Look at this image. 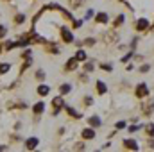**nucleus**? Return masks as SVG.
I'll return each instance as SVG.
<instances>
[{
	"label": "nucleus",
	"instance_id": "nucleus-1",
	"mask_svg": "<svg viewBox=\"0 0 154 152\" xmlns=\"http://www.w3.org/2000/svg\"><path fill=\"white\" fill-rule=\"evenodd\" d=\"M52 106H54V111H52V114L56 116V114L61 111V108L65 106V100H63V97H56V99L52 100Z\"/></svg>",
	"mask_w": 154,
	"mask_h": 152
},
{
	"label": "nucleus",
	"instance_id": "nucleus-2",
	"mask_svg": "<svg viewBox=\"0 0 154 152\" xmlns=\"http://www.w3.org/2000/svg\"><path fill=\"white\" fill-rule=\"evenodd\" d=\"M59 32H61V39H63L65 43H72V41H74V34H72L66 27H61Z\"/></svg>",
	"mask_w": 154,
	"mask_h": 152
},
{
	"label": "nucleus",
	"instance_id": "nucleus-3",
	"mask_svg": "<svg viewBox=\"0 0 154 152\" xmlns=\"http://www.w3.org/2000/svg\"><path fill=\"white\" fill-rule=\"evenodd\" d=\"M147 93H149V88H147V84H138V88H136V97L138 99H143V97H147Z\"/></svg>",
	"mask_w": 154,
	"mask_h": 152
},
{
	"label": "nucleus",
	"instance_id": "nucleus-4",
	"mask_svg": "<svg viewBox=\"0 0 154 152\" xmlns=\"http://www.w3.org/2000/svg\"><path fill=\"white\" fill-rule=\"evenodd\" d=\"M38 143H39V140H38V138H34V136H32V138H29V140L25 141V149L32 150V149H36V147H38Z\"/></svg>",
	"mask_w": 154,
	"mask_h": 152
},
{
	"label": "nucleus",
	"instance_id": "nucleus-5",
	"mask_svg": "<svg viewBox=\"0 0 154 152\" xmlns=\"http://www.w3.org/2000/svg\"><path fill=\"white\" fill-rule=\"evenodd\" d=\"M152 109H154V100H145V104H143V113H145V116L152 114Z\"/></svg>",
	"mask_w": 154,
	"mask_h": 152
},
{
	"label": "nucleus",
	"instance_id": "nucleus-6",
	"mask_svg": "<svg viewBox=\"0 0 154 152\" xmlns=\"http://www.w3.org/2000/svg\"><path fill=\"white\" fill-rule=\"evenodd\" d=\"M43 111H45V102H38V104L32 106V113L34 114H41Z\"/></svg>",
	"mask_w": 154,
	"mask_h": 152
},
{
	"label": "nucleus",
	"instance_id": "nucleus-7",
	"mask_svg": "<svg viewBox=\"0 0 154 152\" xmlns=\"http://www.w3.org/2000/svg\"><path fill=\"white\" fill-rule=\"evenodd\" d=\"M136 29H138V31H147V29H149V22H147L145 18L138 20V23H136Z\"/></svg>",
	"mask_w": 154,
	"mask_h": 152
},
{
	"label": "nucleus",
	"instance_id": "nucleus-8",
	"mask_svg": "<svg viewBox=\"0 0 154 152\" xmlns=\"http://www.w3.org/2000/svg\"><path fill=\"white\" fill-rule=\"evenodd\" d=\"M82 138H84V140H91V138H95V131L90 129V127H86V129L82 131Z\"/></svg>",
	"mask_w": 154,
	"mask_h": 152
},
{
	"label": "nucleus",
	"instance_id": "nucleus-9",
	"mask_svg": "<svg viewBox=\"0 0 154 152\" xmlns=\"http://www.w3.org/2000/svg\"><path fill=\"white\" fill-rule=\"evenodd\" d=\"M48 91H50V88H48L47 84H39L38 86V95H41V97H47Z\"/></svg>",
	"mask_w": 154,
	"mask_h": 152
},
{
	"label": "nucleus",
	"instance_id": "nucleus-10",
	"mask_svg": "<svg viewBox=\"0 0 154 152\" xmlns=\"http://www.w3.org/2000/svg\"><path fill=\"white\" fill-rule=\"evenodd\" d=\"M124 147L125 149H131V150H136L138 149V145H136L134 140H124Z\"/></svg>",
	"mask_w": 154,
	"mask_h": 152
},
{
	"label": "nucleus",
	"instance_id": "nucleus-11",
	"mask_svg": "<svg viewBox=\"0 0 154 152\" xmlns=\"http://www.w3.org/2000/svg\"><path fill=\"white\" fill-rule=\"evenodd\" d=\"M97 91H99L100 95H104V93L108 91V86H106V82H102V81H97Z\"/></svg>",
	"mask_w": 154,
	"mask_h": 152
},
{
	"label": "nucleus",
	"instance_id": "nucleus-12",
	"mask_svg": "<svg viewBox=\"0 0 154 152\" xmlns=\"http://www.w3.org/2000/svg\"><path fill=\"white\" fill-rule=\"evenodd\" d=\"M88 123H90L91 127H99V125L102 123V120H100L99 116H91V118H88Z\"/></svg>",
	"mask_w": 154,
	"mask_h": 152
},
{
	"label": "nucleus",
	"instance_id": "nucleus-13",
	"mask_svg": "<svg viewBox=\"0 0 154 152\" xmlns=\"http://www.w3.org/2000/svg\"><path fill=\"white\" fill-rule=\"evenodd\" d=\"M75 68H77V59L72 57V59L66 63V72H72V70H75Z\"/></svg>",
	"mask_w": 154,
	"mask_h": 152
},
{
	"label": "nucleus",
	"instance_id": "nucleus-14",
	"mask_svg": "<svg viewBox=\"0 0 154 152\" xmlns=\"http://www.w3.org/2000/svg\"><path fill=\"white\" fill-rule=\"evenodd\" d=\"M95 20H97L99 23H106V22H108V14H106V13H99V14L95 16Z\"/></svg>",
	"mask_w": 154,
	"mask_h": 152
},
{
	"label": "nucleus",
	"instance_id": "nucleus-15",
	"mask_svg": "<svg viewBox=\"0 0 154 152\" xmlns=\"http://www.w3.org/2000/svg\"><path fill=\"white\" fill-rule=\"evenodd\" d=\"M70 90H72V86H70V84H61V86H59V91H61V95H66V93H70Z\"/></svg>",
	"mask_w": 154,
	"mask_h": 152
},
{
	"label": "nucleus",
	"instance_id": "nucleus-16",
	"mask_svg": "<svg viewBox=\"0 0 154 152\" xmlns=\"http://www.w3.org/2000/svg\"><path fill=\"white\" fill-rule=\"evenodd\" d=\"M74 57H75L77 61H84V59H86V54H84V50H77V54Z\"/></svg>",
	"mask_w": 154,
	"mask_h": 152
},
{
	"label": "nucleus",
	"instance_id": "nucleus-17",
	"mask_svg": "<svg viewBox=\"0 0 154 152\" xmlns=\"http://www.w3.org/2000/svg\"><path fill=\"white\" fill-rule=\"evenodd\" d=\"M23 22H25V14H16V16H14V23L20 25V23H23Z\"/></svg>",
	"mask_w": 154,
	"mask_h": 152
},
{
	"label": "nucleus",
	"instance_id": "nucleus-18",
	"mask_svg": "<svg viewBox=\"0 0 154 152\" xmlns=\"http://www.w3.org/2000/svg\"><path fill=\"white\" fill-rule=\"evenodd\" d=\"M11 68V65L9 63H2L0 65V74H7V70Z\"/></svg>",
	"mask_w": 154,
	"mask_h": 152
},
{
	"label": "nucleus",
	"instance_id": "nucleus-19",
	"mask_svg": "<svg viewBox=\"0 0 154 152\" xmlns=\"http://www.w3.org/2000/svg\"><path fill=\"white\" fill-rule=\"evenodd\" d=\"M66 113L70 114V116H75V118H81V114L75 113V109L74 108H70V106H66Z\"/></svg>",
	"mask_w": 154,
	"mask_h": 152
},
{
	"label": "nucleus",
	"instance_id": "nucleus-20",
	"mask_svg": "<svg viewBox=\"0 0 154 152\" xmlns=\"http://www.w3.org/2000/svg\"><path fill=\"white\" fill-rule=\"evenodd\" d=\"M31 56H32V50H31V48H27V50L22 54V57H23L25 61H29V59H31Z\"/></svg>",
	"mask_w": 154,
	"mask_h": 152
},
{
	"label": "nucleus",
	"instance_id": "nucleus-21",
	"mask_svg": "<svg viewBox=\"0 0 154 152\" xmlns=\"http://www.w3.org/2000/svg\"><path fill=\"white\" fill-rule=\"evenodd\" d=\"M145 129H147V132H149V134H151V136L154 138V123H149Z\"/></svg>",
	"mask_w": 154,
	"mask_h": 152
},
{
	"label": "nucleus",
	"instance_id": "nucleus-22",
	"mask_svg": "<svg viewBox=\"0 0 154 152\" xmlns=\"http://www.w3.org/2000/svg\"><path fill=\"white\" fill-rule=\"evenodd\" d=\"M91 70H93V65H91V63H86V65H84V72H86V74H90Z\"/></svg>",
	"mask_w": 154,
	"mask_h": 152
},
{
	"label": "nucleus",
	"instance_id": "nucleus-23",
	"mask_svg": "<svg viewBox=\"0 0 154 152\" xmlns=\"http://www.w3.org/2000/svg\"><path fill=\"white\" fill-rule=\"evenodd\" d=\"M100 68H102V70H106V72H111V70H113V66H111V65H100Z\"/></svg>",
	"mask_w": 154,
	"mask_h": 152
},
{
	"label": "nucleus",
	"instance_id": "nucleus-24",
	"mask_svg": "<svg viewBox=\"0 0 154 152\" xmlns=\"http://www.w3.org/2000/svg\"><path fill=\"white\" fill-rule=\"evenodd\" d=\"M5 32H7V29H5L4 25H0V39L4 38V36H5Z\"/></svg>",
	"mask_w": 154,
	"mask_h": 152
},
{
	"label": "nucleus",
	"instance_id": "nucleus-25",
	"mask_svg": "<svg viewBox=\"0 0 154 152\" xmlns=\"http://www.w3.org/2000/svg\"><path fill=\"white\" fill-rule=\"evenodd\" d=\"M93 43H95V39H93V38H88V39H84V45H88V47H91Z\"/></svg>",
	"mask_w": 154,
	"mask_h": 152
},
{
	"label": "nucleus",
	"instance_id": "nucleus-26",
	"mask_svg": "<svg viewBox=\"0 0 154 152\" xmlns=\"http://www.w3.org/2000/svg\"><path fill=\"white\" fill-rule=\"evenodd\" d=\"M84 104H86V106H91V104H93V99H91V97H86V99H84Z\"/></svg>",
	"mask_w": 154,
	"mask_h": 152
},
{
	"label": "nucleus",
	"instance_id": "nucleus-27",
	"mask_svg": "<svg viewBox=\"0 0 154 152\" xmlns=\"http://www.w3.org/2000/svg\"><path fill=\"white\" fill-rule=\"evenodd\" d=\"M147 70H149V65H143V66H142V68H140V72H142V74H145V72H147Z\"/></svg>",
	"mask_w": 154,
	"mask_h": 152
},
{
	"label": "nucleus",
	"instance_id": "nucleus-28",
	"mask_svg": "<svg viewBox=\"0 0 154 152\" xmlns=\"http://www.w3.org/2000/svg\"><path fill=\"white\" fill-rule=\"evenodd\" d=\"M36 77H38L39 81H41V79H45V74H43V72H41V70H39L38 74H36Z\"/></svg>",
	"mask_w": 154,
	"mask_h": 152
},
{
	"label": "nucleus",
	"instance_id": "nucleus-29",
	"mask_svg": "<svg viewBox=\"0 0 154 152\" xmlns=\"http://www.w3.org/2000/svg\"><path fill=\"white\" fill-rule=\"evenodd\" d=\"M122 22H124V16H118V18L115 20V25H118V23H122Z\"/></svg>",
	"mask_w": 154,
	"mask_h": 152
},
{
	"label": "nucleus",
	"instance_id": "nucleus-30",
	"mask_svg": "<svg viewBox=\"0 0 154 152\" xmlns=\"http://www.w3.org/2000/svg\"><path fill=\"white\" fill-rule=\"evenodd\" d=\"M91 16H93V11H91V9H90V11H88V13H86V16H84V18H86V20H88V18H91Z\"/></svg>",
	"mask_w": 154,
	"mask_h": 152
},
{
	"label": "nucleus",
	"instance_id": "nucleus-31",
	"mask_svg": "<svg viewBox=\"0 0 154 152\" xmlns=\"http://www.w3.org/2000/svg\"><path fill=\"white\" fill-rule=\"evenodd\" d=\"M131 57H133V54H127V56H125V57H122V61H124V63H125V61H129V59H131Z\"/></svg>",
	"mask_w": 154,
	"mask_h": 152
},
{
	"label": "nucleus",
	"instance_id": "nucleus-32",
	"mask_svg": "<svg viewBox=\"0 0 154 152\" xmlns=\"http://www.w3.org/2000/svg\"><path fill=\"white\" fill-rule=\"evenodd\" d=\"M124 125H125V123H124V122H118V123H116V129H122V127H124Z\"/></svg>",
	"mask_w": 154,
	"mask_h": 152
},
{
	"label": "nucleus",
	"instance_id": "nucleus-33",
	"mask_svg": "<svg viewBox=\"0 0 154 152\" xmlns=\"http://www.w3.org/2000/svg\"><path fill=\"white\" fill-rule=\"evenodd\" d=\"M4 149H5V147H4V145H0V150H4Z\"/></svg>",
	"mask_w": 154,
	"mask_h": 152
},
{
	"label": "nucleus",
	"instance_id": "nucleus-34",
	"mask_svg": "<svg viewBox=\"0 0 154 152\" xmlns=\"http://www.w3.org/2000/svg\"><path fill=\"white\" fill-rule=\"evenodd\" d=\"M7 2H11V0H7Z\"/></svg>",
	"mask_w": 154,
	"mask_h": 152
}]
</instances>
